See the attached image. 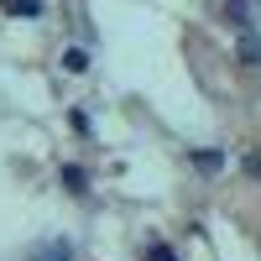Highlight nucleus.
<instances>
[{
	"mask_svg": "<svg viewBox=\"0 0 261 261\" xmlns=\"http://www.w3.org/2000/svg\"><path fill=\"white\" fill-rule=\"evenodd\" d=\"M58 183L68 188V193H89V172H84L79 162H63V167H58Z\"/></svg>",
	"mask_w": 261,
	"mask_h": 261,
	"instance_id": "f257e3e1",
	"label": "nucleus"
},
{
	"mask_svg": "<svg viewBox=\"0 0 261 261\" xmlns=\"http://www.w3.org/2000/svg\"><path fill=\"white\" fill-rule=\"evenodd\" d=\"M63 68H68V73H89V53H84V47H68V53H63Z\"/></svg>",
	"mask_w": 261,
	"mask_h": 261,
	"instance_id": "f03ea898",
	"label": "nucleus"
},
{
	"mask_svg": "<svg viewBox=\"0 0 261 261\" xmlns=\"http://www.w3.org/2000/svg\"><path fill=\"white\" fill-rule=\"evenodd\" d=\"M241 63H246V68H256V63H261V42H256L251 32L241 37Z\"/></svg>",
	"mask_w": 261,
	"mask_h": 261,
	"instance_id": "7ed1b4c3",
	"label": "nucleus"
},
{
	"mask_svg": "<svg viewBox=\"0 0 261 261\" xmlns=\"http://www.w3.org/2000/svg\"><path fill=\"white\" fill-rule=\"evenodd\" d=\"M73 251H68V241H53V246H42L37 251V261H68Z\"/></svg>",
	"mask_w": 261,
	"mask_h": 261,
	"instance_id": "20e7f679",
	"label": "nucleus"
},
{
	"mask_svg": "<svg viewBox=\"0 0 261 261\" xmlns=\"http://www.w3.org/2000/svg\"><path fill=\"white\" fill-rule=\"evenodd\" d=\"M146 261H178V251L162 246V241H151V246H146Z\"/></svg>",
	"mask_w": 261,
	"mask_h": 261,
	"instance_id": "39448f33",
	"label": "nucleus"
},
{
	"mask_svg": "<svg viewBox=\"0 0 261 261\" xmlns=\"http://www.w3.org/2000/svg\"><path fill=\"white\" fill-rule=\"evenodd\" d=\"M16 16H42V0H11Z\"/></svg>",
	"mask_w": 261,
	"mask_h": 261,
	"instance_id": "423d86ee",
	"label": "nucleus"
}]
</instances>
